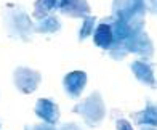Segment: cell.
Returning a JSON list of instances; mask_svg holds the SVG:
<instances>
[{"label": "cell", "mask_w": 157, "mask_h": 130, "mask_svg": "<svg viewBox=\"0 0 157 130\" xmlns=\"http://www.w3.org/2000/svg\"><path fill=\"white\" fill-rule=\"evenodd\" d=\"M72 111L77 112V114H80L83 117V120L87 122V125L95 127L104 119L106 106H104V101H103L101 95H99L98 92H93L83 101H80L78 104H75Z\"/></svg>", "instance_id": "cell-1"}, {"label": "cell", "mask_w": 157, "mask_h": 130, "mask_svg": "<svg viewBox=\"0 0 157 130\" xmlns=\"http://www.w3.org/2000/svg\"><path fill=\"white\" fill-rule=\"evenodd\" d=\"M5 23L8 27L10 34L13 37L23 39L24 42L29 40V35L32 32V21L29 16L23 11V10H15V11H8L5 16Z\"/></svg>", "instance_id": "cell-2"}, {"label": "cell", "mask_w": 157, "mask_h": 130, "mask_svg": "<svg viewBox=\"0 0 157 130\" xmlns=\"http://www.w3.org/2000/svg\"><path fill=\"white\" fill-rule=\"evenodd\" d=\"M40 72L31 68H16L13 72V82L21 93H32L40 84Z\"/></svg>", "instance_id": "cell-3"}, {"label": "cell", "mask_w": 157, "mask_h": 130, "mask_svg": "<svg viewBox=\"0 0 157 130\" xmlns=\"http://www.w3.org/2000/svg\"><path fill=\"white\" fill-rule=\"evenodd\" d=\"M124 43V48L127 55L128 53H138L143 56H152L154 53V47H152V42L147 35L140 31V32H133L132 35H128L125 40H122Z\"/></svg>", "instance_id": "cell-4"}, {"label": "cell", "mask_w": 157, "mask_h": 130, "mask_svg": "<svg viewBox=\"0 0 157 130\" xmlns=\"http://www.w3.org/2000/svg\"><path fill=\"white\" fill-rule=\"evenodd\" d=\"M34 111L42 120H45V124H48V125H55L56 122H58V119H59V108H58V104L53 103L52 100H47V98L37 100Z\"/></svg>", "instance_id": "cell-5"}, {"label": "cell", "mask_w": 157, "mask_h": 130, "mask_svg": "<svg viewBox=\"0 0 157 130\" xmlns=\"http://www.w3.org/2000/svg\"><path fill=\"white\" fill-rule=\"evenodd\" d=\"M64 90L67 92L71 98H78L80 93L83 92L85 85H87V74L83 71H72L64 77L63 81Z\"/></svg>", "instance_id": "cell-6"}, {"label": "cell", "mask_w": 157, "mask_h": 130, "mask_svg": "<svg viewBox=\"0 0 157 130\" xmlns=\"http://www.w3.org/2000/svg\"><path fill=\"white\" fill-rule=\"evenodd\" d=\"M58 8L63 14L72 18L90 16V6L87 0H58Z\"/></svg>", "instance_id": "cell-7"}, {"label": "cell", "mask_w": 157, "mask_h": 130, "mask_svg": "<svg viewBox=\"0 0 157 130\" xmlns=\"http://www.w3.org/2000/svg\"><path fill=\"white\" fill-rule=\"evenodd\" d=\"M132 71H133L135 77H136L141 84L154 87L155 79H154V71H152L151 64H147L144 61H135V63H132Z\"/></svg>", "instance_id": "cell-8"}, {"label": "cell", "mask_w": 157, "mask_h": 130, "mask_svg": "<svg viewBox=\"0 0 157 130\" xmlns=\"http://www.w3.org/2000/svg\"><path fill=\"white\" fill-rule=\"evenodd\" d=\"M108 23H109V21L104 19L103 23L96 27L95 35H93L95 45H98L99 48H103V50H108V48L112 45V42H114L112 27H111V24H108Z\"/></svg>", "instance_id": "cell-9"}, {"label": "cell", "mask_w": 157, "mask_h": 130, "mask_svg": "<svg viewBox=\"0 0 157 130\" xmlns=\"http://www.w3.org/2000/svg\"><path fill=\"white\" fill-rule=\"evenodd\" d=\"M39 21H40V23H39L37 26H34L32 31L42 32V34H52V32L59 31L61 23H59V19L56 18V16H53V14H48V16L42 18V19H39Z\"/></svg>", "instance_id": "cell-10"}, {"label": "cell", "mask_w": 157, "mask_h": 130, "mask_svg": "<svg viewBox=\"0 0 157 130\" xmlns=\"http://www.w3.org/2000/svg\"><path fill=\"white\" fill-rule=\"evenodd\" d=\"M55 8H58V0H37L34 5L32 16L35 19H42V18L48 16Z\"/></svg>", "instance_id": "cell-11"}, {"label": "cell", "mask_w": 157, "mask_h": 130, "mask_svg": "<svg viewBox=\"0 0 157 130\" xmlns=\"http://www.w3.org/2000/svg\"><path fill=\"white\" fill-rule=\"evenodd\" d=\"M133 119H135V122H136V124L154 127V125H155V108H154L152 104H147L143 111L133 114Z\"/></svg>", "instance_id": "cell-12"}, {"label": "cell", "mask_w": 157, "mask_h": 130, "mask_svg": "<svg viewBox=\"0 0 157 130\" xmlns=\"http://www.w3.org/2000/svg\"><path fill=\"white\" fill-rule=\"evenodd\" d=\"M96 23V19L93 16H85L83 18V24L80 27V32H78V39L83 40V39H87L88 35L93 32V26Z\"/></svg>", "instance_id": "cell-13"}, {"label": "cell", "mask_w": 157, "mask_h": 130, "mask_svg": "<svg viewBox=\"0 0 157 130\" xmlns=\"http://www.w3.org/2000/svg\"><path fill=\"white\" fill-rule=\"evenodd\" d=\"M117 130H133L132 124L125 119H119L117 120Z\"/></svg>", "instance_id": "cell-14"}, {"label": "cell", "mask_w": 157, "mask_h": 130, "mask_svg": "<svg viewBox=\"0 0 157 130\" xmlns=\"http://www.w3.org/2000/svg\"><path fill=\"white\" fill-rule=\"evenodd\" d=\"M61 130H78V128H77V125H74V124H66Z\"/></svg>", "instance_id": "cell-15"}, {"label": "cell", "mask_w": 157, "mask_h": 130, "mask_svg": "<svg viewBox=\"0 0 157 130\" xmlns=\"http://www.w3.org/2000/svg\"><path fill=\"white\" fill-rule=\"evenodd\" d=\"M144 130H154V127H151V128H147V127H146V128H144Z\"/></svg>", "instance_id": "cell-16"}, {"label": "cell", "mask_w": 157, "mask_h": 130, "mask_svg": "<svg viewBox=\"0 0 157 130\" xmlns=\"http://www.w3.org/2000/svg\"><path fill=\"white\" fill-rule=\"evenodd\" d=\"M27 130H32V128H31V127H27Z\"/></svg>", "instance_id": "cell-17"}]
</instances>
